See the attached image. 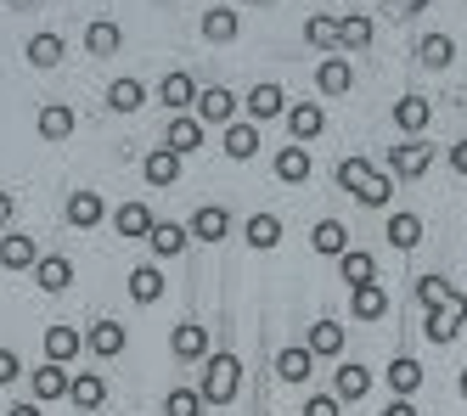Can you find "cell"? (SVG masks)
<instances>
[{"label": "cell", "mask_w": 467, "mask_h": 416, "mask_svg": "<svg viewBox=\"0 0 467 416\" xmlns=\"http://www.w3.org/2000/svg\"><path fill=\"white\" fill-rule=\"evenodd\" d=\"M243 389V360L237 355H209L203 360V377H197V394H203V405H231Z\"/></svg>", "instance_id": "cell-1"}, {"label": "cell", "mask_w": 467, "mask_h": 416, "mask_svg": "<svg viewBox=\"0 0 467 416\" xmlns=\"http://www.w3.org/2000/svg\"><path fill=\"white\" fill-rule=\"evenodd\" d=\"M433 169V147L422 141V135H406L400 147H389V175L394 181H422Z\"/></svg>", "instance_id": "cell-2"}, {"label": "cell", "mask_w": 467, "mask_h": 416, "mask_svg": "<svg viewBox=\"0 0 467 416\" xmlns=\"http://www.w3.org/2000/svg\"><path fill=\"white\" fill-rule=\"evenodd\" d=\"M192 108H197V124H237V96H231L225 85H209V90H197V101H192Z\"/></svg>", "instance_id": "cell-3"}, {"label": "cell", "mask_w": 467, "mask_h": 416, "mask_svg": "<svg viewBox=\"0 0 467 416\" xmlns=\"http://www.w3.org/2000/svg\"><path fill=\"white\" fill-rule=\"evenodd\" d=\"M467 327V304H445V309H428L422 321V338L433 343V349H445V343H456V332Z\"/></svg>", "instance_id": "cell-4"}, {"label": "cell", "mask_w": 467, "mask_h": 416, "mask_svg": "<svg viewBox=\"0 0 467 416\" xmlns=\"http://www.w3.org/2000/svg\"><path fill=\"white\" fill-rule=\"evenodd\" d=\"M282 119H287V135H293L298 147H310L316 135L327 130V113H321V101H293V108H287Z\"/></svg>", "instance_id": "cell-5"}, {"label": "cell", "mask_w": 467, "mask_h": 416, "mask_svg": "<svg viewBox=\"0 0 467 416\" xmlns=\"http://www.w3.org/2000/svg\"><path fill=\"white\" fill-rule=\"evenodd\" d=\"M243 108H248V124H265V119H282V113H287V90H282V85H271V79H265V85H254V90L243 96Z\"/></svg>", "instance_id": "cell-6"}, {"label": "cell", "mask_w": 467, "mask_h": 416, "mask_svg": "<svg viewBox=\"0 0 467 416\" xmlns=\"http://www.w3.org/2000/svg\"><path fill=\"white\" fill-rule=\"evenodd\" d=\"M305 349H310L316 360H338V355H344V321H332V316L310 321V332H305Z\"/></svg>", "instance_id": "cell-7"}, {"label": "cell", "mask_w": 467, "mask_h": 416, "mask_svg": "<svg viewBox=\"0 0 467 416\" xmlns=\"http://www.w3.org/2000/svg\"><path fill=\"white\" fill-rule=\"evenodd\" d=\"M35 130H40V141H68V135L79 130V119H74L68 101H46V108L35 113Z\"/></svg>", "instance_id": "cell-8"}, {"label": "cell", "mask_w": 467, "mask_h": 416, "mask_svg": "<svg viewBox=\"0 0 467 416\" xmlns=\"http://www.w3.org/2000/svg\"><path fill=\"white\" fill-rule=\"evenodd\" d=\"M203 124H197V113H175L170 119V130H163V147H170L175 158H186V152H197V147H203Z\"/></svg>", "instance_id": "cell-9"}, {"label": "cell", "mask_w": 467, "mask_h": 416, "mask_svg": "<svg viewBox=\"0 0 467 416\" xmlns=\"http://www.w3.org/2000/svg\"><path fill=\"white\" fill-rule=\"evenodd\" d=\"M158 101H163L170 113H186L192 101H197V79L186 74V68H170V74L158 79Z\"/></svg>", "instance_id": "cell-10"}, {"label": "cell", "mask_w": 467, "mask_h": 416, "mask_svg": "<svg viewBox=\"0 0 467 416\" xmlns=\"http://www.w3.org/2000/svg\"><path fill=\"white\" fill-rule=\"evenodd\" d=\"M349 316H355V321H383V316H389V287H383V282L349 287Z\"/></svg>", "instance_id": "cell-11"}, {"label": "cell", "mask_w": 467, "mask_h": 416, "mask_svg": "<svg viewBox=\"0 0 467 416\" xmlns=\"http://www.w3.org/2000/svg\"><path fill=\"white\" fill-rule=\"evenodd\" d=\"M332 394H338V405H355V400H366V394H372V371H366V366H355V360H344L338 371H332Z\"/></svg>", "instance_id": "cell-12"}, {"label": "cell", "mask_w": 467, "mask_h": 416, "mask_svg": "<svg viewBox=\"0 0 467 416\" xmlns=\"http://www.w3.org/2000/svg\"><path fill=\"white\" fill-rule=\"evenodd\" d=\"M316 90H321V96H349V90H355V68H349V57H321V68H316Z\"/></svg>", "instance_id": "cell-13"}, {"label": "cell", "mask_w": 467, "mask_h": 416, "mask_svg": "<svg viewBox=\"0 0 467 416\" xmlns=\"http://www.w3.org/2000/svg\"><path fill=\"white\" fill-rule=\"evenodd\" d=\"M186 242H192V231L175 225V220H152V231H147V248H152L158 259H181Z\"/></svg>", "instance_id": "cell-14"}, {"label": "cell", "mask_w": 467, "mask_h": 416, "mask_svg": "<svg viewBox=\"0 0 467 416\" xmlns=\"http://www.w3.org/2000/svg\"><path fill=\"white\" fill-rule=\"evenodd\" d=\"M68 282H74V259H68V254H40L35 287H40V293H68Z\"/></svg>", "instance_id": "cell-15"}, {"label": "cell", "mask_w": 467, "mask_h": 416, "mask_svg": "<svg viewBox=\"0 0 467 416\" xmlns=\"http://www.w3.org/2000/svg\"><path fill=\"white\" fill-rule=\"evenodd\" d=\"M124 343H130V332H124L119 321H90V332H85V349H90L96 360L124 355Z\"/></svg>", "instance_id": "cell-16"}, {"label": "cell", "mask_w": 467, "mask_h": 416, "mask_svg": "<svg viewBox=\"0 0 467 416\" xmlns=\"http://www.w3.org/2000/svg\"><path fill=\"white\" fill-rule=\"evenodd\" d=\"M220 152H225L231 163H248V158L259 152V124H248V119L225 124V141H220Z\"/></svg>", "instance_id": "cell-17"}, {"label": "cell", "mask_w": 467, "mask_h": 416, "mask_svg": "<svg viewBox=\"0 0 467 416\" xmlns=\"http://www.w3.org/2000/svg\"><path fill=\"white\" fill-rule=\"evenodd\" d=\"M170 349H175V360H209V327L181 321V327L170 332Z\"/></svg>", "instance_id": "cell-18"}, {"label": "cell", "mask_w": 467, "mask_h": 416, "mask_svg": "<svg viewBox=\"0 0 467 416\" xmlns=\"http://www.w3.org/2000/svg\"><path fill=\"white\" fill-rule=\"evenodd\" d=\"M68 389H74V371H68V366L46 360V366L35 371V400H40V405H51V400H68Z\"/></svg>", "instance_id": "cell-19"}, {"label": "cell", "mask_w": 467, "mask_h": 416, "mask_svg": "<svg viewBox=\"0 0 467 416\" xmlns=\"http://www.w3.org/2000/svg\"><path fill=\"white\" fill-rule=\"evenodd\" d=\"M186 231H192V242H220V236L231 231V214H225L220 203H203V208L186 220Z\"/></svg>", "instance_id": "cell-20"}, {"label": "cell", "mask_w": 467, "mask_h": 416, "mask_svg": "<svg viewBox=\"0 0 467 416\" xmlns=\"http://www.w3.org/2000/svg\"><path fill=\"white\" fill-rule=\"evenodd\" d=\"M276 377H282V383H310V377H316V355L305 349V343H287V349L276 355Z\"/></svg>", "instance_id": "cell-21"}, {"label": "cell", "mask_w": 467, "mask_h": 416, "mask_svg": "<svg viewBox=\"0 0 467 416\" xmlns=\"http://www.w3.org/2000/svg\"><path fill=\"white\" fill-rule=\"evenodd\" d=\"M85 51H90V57H119V51H124V28H119L113 17H96V23L85 28Z\"/></svg>", "instance_id": "cell-22"}, {"label": "cell", "mask_w": 467, "mask_h": 416, "mask_svg": "<svg viewBox=\"0 0 467 416\" xmlns=\"http://www.w3.org/2000/svg\"><path fill=\"white\" fill-rule=\"evenodd\" d=\"M310 248H316L321 259H344V254H349V231H344V220H316Z\"/></svg>", "instance_id": "cell-23"}, {"label": "cell", "mask_w": 467, "mask_h": 416, "mask_svg": "<svg viewBox=\"0 0 467 416\" xmlns=\"http://www.w3.org/2000/svg\"><path fill=\"white\" fill-rule=\"evenodd\" d=\"M310 169H316V163H310V147H298V141H293V147L276 152V181H282V186H305V181H310Z\"/></svg>", "instance_id": "cell-24"}, {"label": "cell", "mask_w": 467, "mask_h": 416, "mask_svg": "<svg viewBox=\"0 0 467 416\" xmlns=\"http://www.w3.org/2000/svg\"><path fill=\"white\" fill-rule=\"evenodd\" d=\"M102 220H108L102 192H74V197H68V225H74V231H90V225H102Z\"/></svg>", "instance_id": "cell-25"}, {"label": "cell", "mask_w": 467, "mask_h": 416, "mask_svg": "<svg viewBox=\"0 0 467 416\" xmlns=\"http://www.w3.org/2000/svg\"><path fill=\"white\" fill-rule=\"evenodd\" d=\"M0 265H6V270H35V265H40V248H35V236H23V231L0 236Z\"/></svg>", "instance_id": "cell-26"}, {"label": "cell", "mask_w": 467, "mask_h": 416, "mask_svg": "<svg viewBox=\"0 0 467 416\" xmlns=\"http://www.w3.org/2000/svg\"><path fill=\"white\" fill-rule=\"evenodd\" d=\"M372 17H366V12H344L338 17V57L344 51H366V46H372Z\"/></svg>", "instance_id": "cell-27"}, {"label": "cell", "mask_w": 467, "mask_h": 416, "mask_svg": "<svg viewBox=\"0 0 467 416\" xmlns=\"http://www.w3.org/2000/svg\"><path fill=\"white\" fill-rule=\"evenodd\" d=\"M68 400H74L85 416H96V411L108 405V383H102L96 371H74V389H68Z\"/></svg>", "instance_id": "cell-28"}, {"label": "cell", "mask_w": 467, "mask_h": 416, "mask_svg": "<svg viewBox=\"0 0 467 416\" xmlns=\"http://www.w3.org/2000/svg\"><path fill=\"white\" fill-rule=\"evenodd\" d=\"M79 349H85V332H79V327H46V360L68 366Z\"/></svg>", "instance_id": "cell-29"}, {"label": "cell", "mask_w": 467, "mask_h": 416, "mask_svg": "<svg viewBox=\"0 0 467 416\" xmlns=\"http://www.w3.org/2000/svg\"><path fill=\"white\" fill-rule=\"evenodd\" d=\"M383 377H389V389H394V400H411V394L422 389V366H417L411 355H394Z\"/></svg>", "instance_id": "cell-30"}, {"label": "cell", "mask_w": 467, "mask_h": 416, "mask_svg": "<svg viewBox=\"0 0 467 416\" xmlns=\"http://www.w3.org/2000/svg\"><path fill=\"white\" fill-rule=\"evenodd\" d=\"M428 119H433V101H428V96H400V101H394V124L406 130V135H422Z\"/></svg>", "instance_id": "cell-31"}, {"label": "cell", "mask_w": 467, "mask_h": 416, "mask_svg": "<svg viewBox=\"0 0 467 416\" xmlns=\"http://www.w3.org/2000/svg\"><path fill=\"white\" fill-rule=\"evenodd\" d=\"M237 28H243V17L231 12V6H209L203 12V40L209 46H231V40H237Z\"/></svg>", "instance_id": "cell-32"}, {"label": "cell", "mask_w": 467, "mask_h": 416, "mask_svg": "<svg viewBox=\"0 0 467 416\" xmlns=\"http://www.w3.org/2000/svg\"><path fill=\"white\" fill-rule=\"evenodd\" d=\"M124 287H130V298L147 309V304H158V298H163V270H158V265H136Z\"/></svg>", "instance_id": "cell-33"}, {"label": "cell", "mask_w": 467, "mask_h": 416, "mask_svg": "<svg viewBox=\"0 0 467 416\" xmlns=\"http://www.w3.org/2000/svg\"><path fill=\"white\" fill-rule=\"evenodd\" d=\"M141 175H147V186H175L181 181V158L170 147H158V152L141 158Z\"/></svg>", "instance_id": "cell-34"}, {"label": "cell", "mask_w": 467, "mask_h": 416, "mask_svg": "<svg viewBox=\"0 0 467 416\" xmlns=\"http://www.w3.org/2000/svg\"><path fill=\"white\" fill-rule=\"evenodd\" d=\"M417 62L440 74V68L456 62V40H451V34H422V40H417Z\"/></svg>", "instance_id": "cell-35"}, {"label": "cell", "mask_w": 467, "mask_h": 416, "mask_svg": "<svg viewBox=\"0 0 467 416\" xmlns=\"http://www.w3.org/2000/svg\"><path fill=\"white\" fill-rule=\"evenodd\" d=\"M113 231L147 242V231H152V208H147V203H119V208H113Z\"/></svg>", "instance_id": "cell-36"}, {"label": "cell", "mask_w": 467, "mask_h": 416, "mask_svg": "<svg viewBox=\"0 0 467 416\" xmlns=\"http://www.w3.org/2000/svg\"><path fill=\"white\" fill-rule=\"evenodd\" d=\"M417 298L422 309H445V304H467V293H456L445 276H417Z\"/></svg>", "instance_id": "cell-37"}, {"label": "cell", "mask_w": 467, "mask_h": 416, "mask_svg": "<svg viewBox=\"0 0 467 416\" xmlns=\"http://www.w3.org/2000/svg\"><path fill=\"white\" fill-rule=\"evenodd\" d=\"M62 57H68V40H62V34H35V40H28V62H35L40 68V74H46V68H57Z\"/></svg>", "instance_id": "cell-38"}, {"label": "cell", "mask_w": 467, "mask_h": 416, "mask_svg": "<svg viewBox=\"0 0 467 416\" xmlns=\"http://www.w3.org/2000/svg\"><path fill=\"white\" fill-rule=\"evenodd\" d=\"M243 236H248V248H254V254H271L276 242H282V220H276V214H254Z\"/></svg>", "instance_id": "cell-39"}, {"label": "cell", "mask_w": 467, "mask_h": 416, "mask_svg": "<svg viewBox=\"0 0 467 416\" xmlns=\"http://www.w3.org/2000/svg\"><path fill=\"white\" fill-rule=\"evenodd\" d=\"M338 276H344L349 287H360V282H378V259L366 254V248H349V254L338 259Z\"/></svg>", "instance_id": "cell-40"}, {"label": "cell", "mask_w": 467, "mask_h": 416, "mask_svg": "<svg viewBox=\"0 0 467 416\" xmlns=\"http://www.w3.org/2000/svg\"><path fill=\"white\" fill-rule=\"evenodd\" d=\"M389 242H394L400 254H411L417 242H422V220H417V214H406V208H400V214H389Z\"/></svg>", "instance_id": "cell-41"}, {"label": "cell", "mask_w": 467, "mask_h": 416, "mask_svg": "<svg viewBox=\"0 0 467 416\" xmlns=\"http://www.w3.org/2000/svg\"><path fill=\"white\" fill-rule=\"evenodd\" d=\"M141 101H147V85H141V79H113V85H108V108H113V113H136Z\"/></svg>", "instance_id": "cell-42"}, {"label": "cell", "mask_w": 467, "mask_h": 416, "mask_svg": "<svg viewBox=\"0 0 467 416\" xmlns=\"http://www.w3.org/2000/svg\"><path fill=\"white\" fill-rule=\"evenodd\" d=\"M389 197H394V175H383V169H372V175H366V186L355 192L360 208H389Z\"/></svg>", "instance_id": "cell-43"}, {"label": "cell", "mask_w": 467, "mask_h": 416, "mask_svg": "<svg viewBox=\"0 0 467 416\" xmlns=\"http://www.w3.org/2000/svg\"><path fill=\"white\" fill-rule=\"evenodd\" d=\"M209 405H203V394L197 389H170L163 394V416H203Z\"/></svg>", "instance_id": "cell-44"}, {"label": "cell", "mask_w": 467, "mask_h": 416, "mask_svg": "<svg viewBox=\"0 0 467 416\" xmlns=\"http://www.w3.org/2000/svg\"><path fill=\"white\" fill-rule=\"evenodd\" d=\"M305 40L316 51H338V17H310L305 23Z\"/></svg>", "instance_id": "cell-45"}, {"label": "cell", "mask_w": 467, "mask_h": 416, "mask_svg": "<svg viewBox=\"0 0 467 416\" xmlns=\"http://www.w3.org/2000/svg\"><path fill=\"white\" fill-rule=\"evenodd\" d=\"M417 12H428V0H383V17L389 23H411Z\"/></svg>", "instance_id": "cell-46"}, {"label": "cell", "mask_w": 467, "mask_h": 416, "mask_svg": "<svg viewBox=\"0 0 467 416\" xmlns=\"http://www.w3.org/2000/svg\"><path fill=\"white\" fill-rule=\"evenodd\" d=\"M305 416H344V405H338V394H310Z\"/></svg>", "instance_id": "cell-47"}, {"label": "cell", "mask_w": 467, "mask_h": 416, "mask_svg": "<svg viewBox=\"0 0 467 416\" xmlns=\"http://www.w3.org/2000/svg\"><path fill=\"white\" fill-rule=\"evenodd\" d=\"M23 377V360H17V349H0V389H12Z\"/></svg>", "instance_id": "cell-48"}, {"label": "cell", "mask_w": 467, "mask_h": 416, "mask_svg": "<svg viewBox=\"0 0 467 416\" xmlns=\"http://www.w3.org/2000/svg\"><path fill=\"white\" fill-rule=\"evenodd\" d=\"M383 416H422V411H417L411 400H389V405H383Z\"/></svg>", "instance_id": "cell-49"}, {"label": "cell", "mask_w": 467, "mask_h": 416, "mask_svg": "<svg viewBox=\"0 0 467 416\" xmlns=\"http://www.w3.org/2000/svg\"><path fill=\"white\" fill-rule=\"evenodd\" d=\"M451 169H456V175H467V135H462V141L451 147Z\"/></svg>", "instance_id": "cell-50"}, {"label": "cell", "mask_w": 467, "mask_h": 416, "mask_svg": "<svg viewBox=\"0 0 467 416\" xmlns=\"http://www.w3.org/2000/svg\"><path fill=\"white\" fill-rule=\"evenodd\" d=\"M12 214H17V203H12V192H0V225H12Z\"/></svg>", "instance_id": "cell-51"}, {"label": "cell", "mask_w": 467, "mask_h": 416, "mask_svg": "<svg viewBox=\"0 0 467 416\" xmlns=\"http://www.w3.org/2000/svg\"><path fill=\"white\" fill-rule=\"evenodd\" d=\"M6 416H46V411H40V400H23V405H12Z\"/></svg>", "instance_id": "cell-52"}, {"label": "cell", "mask_w": 467, "mask_h": 416, "mask_svg": "<svg viewBox=\"0 0 467 416\" xmlns=\"http://www.w3.org/2000/svg\"><path fill=\"white\" fill-rule=\"evenodd\" d=\"M6 6H12V12H40L46 0H6Z\"/></svg>", "instance_id": "cell-53"}, {"label": "cell", "mask_w": 467, "mask_h": 416, "mask_svg": "<svg viewBox=\"0 0 467 416\" xmlns=\"http://www.w3.org/2000/svg\"><path fill=\"white\" fill-rule=\"evenodd\" d=\"M456 389H462V400H467V366H462V377H456Z\"/></svg>", "instance_id": "cell-54"}, {"label": "cell", "mask_w": 467, "mask_h": 416, "mask_svg": "<svg viewBox=\"0 0 467 416\" xmlns=\"http://www.w3.org/2000/svg\"><path fill=\"white\" fill-rule=\"evenodd\" d=\"M248 6H259V12H265V6H276V0H248Z\"/></svg>", "instance_id": "cell-55"}, {"label": "cell", "mask_w": 467, "mask_h": 416, "mask_svg": "<svg viewBox=\"0 0 467 416\" xmlns=\"http://www.w3.org/2000/svg\"><path fill=\"white\" fill-rule=\"evenodd\" d=\"M96 416H102V411H96Z\"/></svg>", "instance_id": "cell-56"}]
</instances>
